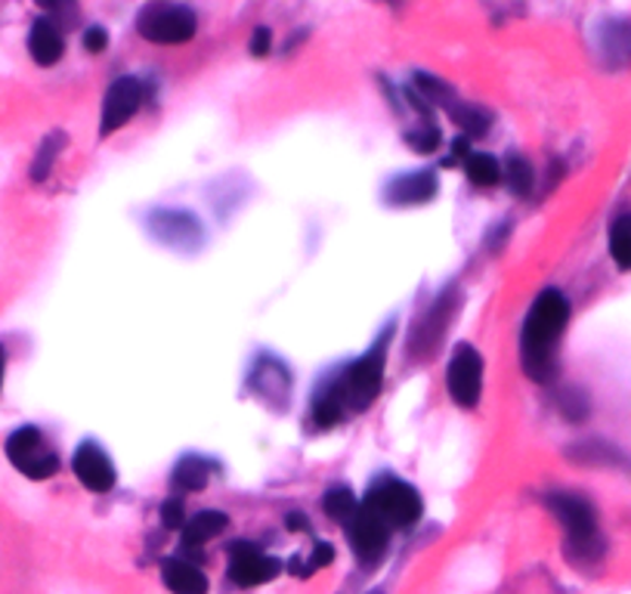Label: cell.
<instances>
[{"instance_id": "obj_25", "label": "cell", "mask_w": 631, "mask_h": 594, "mask_svg": "<svg viewBox=\"0 0 631 594\" xmlns=\"http://www.w3.org/2000/svg\"><path fill=\"white\" fill-rule=\"evenodd\" d=\"M572 458H582V461H604V465H626V458L619 456L610 446H601V443H592V446H572Z\"/></svg>"}, {"instance_id": "obj_6", "label": "cell", "mask_w": 631, "mask_h": 594, "mask_svg": "<svg viewBox=\"0 0 631 594\" xmlns=\"http://www.w3.org/2000/svg\"><path fill=\"white\" fill-rule=\"evenodd\" d=\"M7 458L13 461V468H20L22 474L32 480H47L60 471V456L50 449V443L44 440L38 428H20L7 440Z\"/></svg>"}, {"instance_id": "obj_30", "label": "cell", "mask_w": 631, "mask_h": 594, "mask_svg": "<svg viewBox=\"0 0 631 594\" xmlns=\"http://www.w3.org/2000/svg\"><path fill=\"white\" fill-rule=\"evenodd\" d=\"M270 44H273V32L267 25H257L255 35H251V53L255 57H267L270 53Z\"/></svg>"}, {"instance_id": "obj_31", "label": "cell", "mask_w": 631, "mask_h": 594, "mask_svg": "<svg viewBox=\"0 0 631 594\" xmlns=\"http://www.w3.org/2000/svg\"><path fill=\"white\" fill-rule=\"evenodd\" d=\"M285 527H288V530H295V533H300V530H307V517H304V515H288V517H285Z\"/></svg>"}, {"instance_id": "obj_3", "label": "cell", "mask_w": 631, "mask_h": 594, "mask_svg": "<svg viewBox=\"0 0 631 594\" xmlns=\"http://www.w3.org/2000/svg\"><path fill=\"white\" fill-rule=\"evenodd\" d=\"M548 502V508L554 511V517L564 523V530H567V542H570V555L572 552H579V555H585L589 560L597 557L604 552V542H601V535H597V515H594V508L582 498V495H570V493H554L545 498Z\"/></svg>"}, {"instance_id": "obj_1", "label": "cell", "mask_w": 631, "mask_h": 594, "mask_svg": "<svg viewBox=\"0 0 631 594\" xmlns=\"http://www.w3.org/2000/svg\"><path fill=\"white\" fill-rule=\"evenodd\" d=\"M570 322V297L560 288H545L535 297L520 332V362L533 381H552L557 369V341Z\"/></svg>"}, {"instance_id": "obj_20", "label": "cell", "mask_w": 631, "mask_h": 594, "mask_svg": "<svg viewBox=\"0 0 631 594\" xmlns=\"http://www.w3.org/2000/svg\"><path fill=\"white\" fill-rule=\"evenodd\" d=\"M468 177L473 186H495L502 180V164L490 152H473L468 159Z\"/></svg>"}, {"instance_id": "obj_14", "label": "cell", "mask_w": 631, "mask_h": 594, "mask_svg": "<svg viewBox=\"0 0 631 594\" xmlns=\"http://www.w3.org/2000/svg\"><path fill=\"white\" fill-rule=\"evenodd\" d=\"M161 576H164V585L174 594H208V576L201 573L196 564L183 560V557L164 560Z\"/></svg>"}, {"instance_id": "obj_27", "label": "cell", "mask_w": 631, "mask_h": 594, "mask_svg": "<svg viewBox=\"0 0 631 594\" xmlns=\"http://www.w3.org/2000/svg\"><path fill=\"white\" fill-rule=\"evenodd\" d=\"M161 523L171 527V530H180L186 527V511H183V498H168L161 505Z\"/></svg>"}, {"instance_id": "obj_24", "label": "cell", "mask_w": 631, "mask_h": 594, "mask_svg": "<svg viewBox=\"0 0 631 594\" xmlns=\"http://www.w3.org/2000/svg\"><path fill=\"white\" fill-rule=\"evenodd\" d=\"M535 174L530 168V161L523 159H511L508 161V186H511L514 196H527L533 189Z\"/></svg>"}, {"instance_id": "obj_9", "label": "cell", "mask_w": 631, "mask_h": 594, "mask_svg": "<svg viewBox=\"0 0 631 594\" xmlns=\"http://www.w3.org/2000/svg\"><path fill=\"white\" fill-rule=\"evenodd\" d=\"M139 102H143V84L134 75L119 78L109 94L102 99V119H99V137H112L115 131H121L127 121L137 115Z\"/></svg>"}, {"instance_id": "obj_10", "label": "cell", "mask_w": 631, "mask_h": 594, "mask_svg": "<svg viewBox=\"0 0 631 594\" xmlns=\"http://www.w3.org/2000/svg\"><path fill=\"white\" fill-rule=\"evenodd\" d=\"M347 539H350V548L362 564H375L387 552V542H391V527L372 515L366 505L356 511V517L347 523Z\"/></svg>"}, {"instance_id": "obj_26", "label": "cell", "mask_w": 631, "mask_h": 594, "mask_svg": "<svg viewBox=\"0 0 631 594\" xmlns=\"http://www.w3.org/2000/svg\"><path fill=\"white\" fill-rule=\"evenodd\" d=\"M406 143L412 146L415 152L428 156V152H434L436 146H440V131H436V127H421V131H415V134H406Z\"/></svg>"}, {"instance_id": "obj_16", "label": "cell", "mask_w": 631, "mask_h": 594, "mask_svg": "<svg viewBox=\"0 0 631 594\" xmlns=\"http://www.w3.org/2000/svg\"><path fill=\"white\" fill-rule=\"evenodd\" d=\"M226 527H230V517L223 511H198L183 527V548H201L205 542L226 533Z\"/></svg>"}, {"instance_id": "obj_19", "label": "cell", "mask_w": 631, "mask_h": 594, "mask_svg": "<svg viewBox=\"0 0 631 594\" xmlns=\"http://www.w3.org/2000/svg\"><path fill=\"white\" fill-rule=\"evenodd\" d=\"M610 258L619 270H631V214L610 223Z\"/></svg>"}, {"instance_id": "obj_2", "label": "cell", "mask_w": 631, "mask_h": 594, "mask_svg": "<svg viewBox=\"0 0 631 594\" xmlns=\"http://www.w3.org/2000/svg\"><path fill=\"white\" fill-rule=\"evenodd\" d=\"M391 337H394V325H387V329L378 335L375 344L341 372V387H344L347 409L362 412V409H369V406L378 399L381 387H384V366H387Z\"/></svg>"}, {"instance_id": "obj_7", "label": "cell", "mask_w": 631, "mask_h": 594, "mask_svg": "<svg viewBox=\"0 0 631 594\" xmlns=\"http://www.w3.org/2000/svg\"><path fill=\"white\" fill-rule=\"evenodd\" d=\"M446 387L455 406L461 409H477L480 396H483V357L477 354L471 344H458L453 359L446 366Z\"/></svg>"}, {"instance_id": "obj_23", "label": "cell", "mask_w": 631, "mask_h": 594, "mask_svg": "<svg viewBox=\"0 0 631 594\" xmlns=\"http://www.w3.org/2000/svg\"><path fill=\"white\" fill-rule=\"evenodd\" d=\"M62 143H65V137L62 134H50V137L44 139V146L38 149V159H35V164H32V177L38 180H47V174H50V168H53V161H57V156H60Z\"/></svg>"}, {"instance_id": "obj_5", "label": "cell", "mask_w": 631, "mask_h": 594, "mask_svg": "<svg viewBox=\"0 0 631 594\" xmlns=\"http://www.w3.org/2000/svg\"><path fill=\"white\" fill-rule=\"evenodd\" d=\"M137 32L152 44H186L196 38L198 20L189 7L152 3L137 16Z\"/></svg>"}, {"instance_id": "obj_13", "label": "cell", "mask_w": 631, "mask_h": 594, "mask_svg": "<svg viewBox=\"0 0 631 594\" xmlns=\"http://www.w3.org/2000/svg\"><path fill=\"white\" fill-rule=\"evenodd\" d=\"M434 171H415V174H399L394 183H387V205H424L436 196Z\"/></svg>"}, {"instance_id": "obj_8", "label": "cell", "mask_w": 631, "mask_h": 594, "mask_svg": "<svg viewBox=\"0 0 631 594\" xmlns=\"http://www.w3.org/2000/svg\"><path fill=\"white\" fill-rule=\"evenodd\" d=\"M149 233L168 245V248H177V251H196L205 238V230H201V220L189 211H152L149 214Z\"/></svg>"}, {"instance_id": "obj_22", "label": "cell", "mask_w": 631, "mask_h": 594, "mask_svg": "<svg viewBox=\"0 0 631 594\" xmlns=\"http://www.w3.org/2000/svg\"><path fill=\"white\" fill-rule=\"evenodd\" d=\"M449 115L455 119V124L461 127V131H468L471 137H480V134H486V127H490V119L477 109V106H453L449 109Z\"/></svg>"}, {"instance_id": "obj_15", "label": "cell", "mask_w": 631, "mask_h": 594, "mask_svg": "<svg viewBox=\"0 0 631 594\" xmlns=\"http://www.w3.org/2000/svg\"><path fill=\"white\" fill-rule=\"evenodd\" d=\"M28 50H32V60L38 65H57L65 53V40L62 32L50 20H38L32 25V35H28Z\"/></svg>"}, {"instance_id": "obj_12", "label": "cell", "mask_w": 631, "mask_h": 594, "mask_svg": "<svg viewBox=\"0 0 631 594\" xmlns=\"http://www.w3.org/2000/svg\"><path fill=\"white\" fill-rule=\"evenodd\" d=\"M72 471L81 480V486H87L90 493H109L119 480L112 458L106 456L97 443H81L78 453L72 458Z\"/></svg>"}, {"instance_id": "obj_32", "label": "cell", "mask_w": 631, "mask_h": 594, "mask_svg": "<svg viewBox=\"0 0 631 594\" xmlns=\"http://www.w3.org/2000/svg\"><path fill=\"white\" fill-rule=\"evenodd\" d=\"M3 366H7V357H3V347H0V384H3Z\"/></svg>"}, {"instance_id": "obj_17", "label": "cell", "mask_w": 631, "mask_h": 594, "mask_svg": "<svg viewBox=\"0 0 631 594\" xmlns=\"http://www.w3.org/2000/svg\"><path fill=\"white\" fill-rule=\"evenodd\" d=\"M208 477H211V465L205 458L186 456L180 458L177 468H174V486L186 490V493H198L208 486Z\"/></svg>"}, {"instance_id": "obj_11", "label": "cell", "mask_w": 631, "mask_h": 594, "mask_svg": "<svg viewBox=\"0 0 631 594\" xmlns=\"http://www.w3.org/2000/svg\"><path fill=\"white\" fill-rule=\"evenodd\" d=\"M282 564L276 557L263 555L257 545L251 542H236L230 545V579L242 585V589H251V585H263L270 579H276Z\"/></svg>"}, {"instance_id": "obj_4", "label": "cell", "mask_w": 631, "mask_h": 594, "mask_svg": "<svg viewBox=\"0 0 631 594\" xmlns=\"http://www.w3.org/2000/svg\"><path fill=\"white\" fill-rule=\"evenodd\" d=\"M372 515H378L391 530H406L412 527L415 520L421 517V495L415 486H409L406 480H396V477H384L378 480L375 486L366 493V502H362Z\"/></svg>"}, {"instance_id": "obj_28", "label": "cell", "mask_w": 631, "mask_h": 594, "mask_svg": "<svg viewBox=\"0 0 631 594\" xmlns=\"http://www.w3.org/2000/svg\"><path fill=\"white\" fill-rule=\"evenodd\" d=\"M332 560H335V548H332L329 542H319L313 557H310V564L304 567V576H310V573H316V570H322V567H329Z\"/></svg>"}, {"instance_id": "obj_29", "label": "cell", "mask_w": 631, "mask_h": 594, "mask_svg": "<svg viewBox=\"0 0 631 594\" xmlns=\"http://www.w3.org/2000/svg\"><path fill=\"white\" fill-rule=\"evenodd\" d=\"M106 47H109L106 28H102V25H90V28L84 32V50H87V53H102Z\"/></svg>"}, {"instance_id": "obj_21", "label": "cell", "mask_w": 631, "mask_h": 594, "mask_svg": "<svg viewBox=\"0 0 631 594\" xmlns=\"http://www.w3.org/2000/svg\"><path fill=\"white\" fill-rule=\"evenodd\" d=\"M604 53L616 57V60H629L631 57V25L616 22L610 28H604Z\"/></svg>"}, {"instance_id": "obj_18", "label": "cell", "mask_w": 631, "mask_h": 594, "mask_svg": "<svg viewBox=\"0 0 631 594\" xmlns=\"http://www.w3.org/2000/svg\"><path fill=\"white\" fill-rule=\"evenodd\" d=\"M359 508H362V502L347 486H335V490H329L325 498H322V511L332 517V520H337V523H344V527L354 520Z\"/></svg>"}]
</instances>
